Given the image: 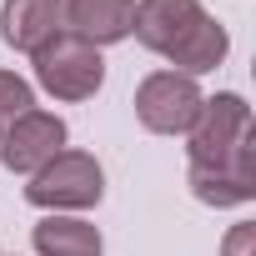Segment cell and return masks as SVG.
<instances>
[{
    "label": "cell",
    "mask_w": 256,
    "mask_h": 256,
    "mask_svg": "<svg viewBox=\"0 0 256 256\" xmlns=\"http://www.w3.org/2000/svg\"><path fill=\"white\" fill-rule=\"evenodd\" d=\"M100 196H106V171L86 151H60L26 186V201L40 211H86V206H100Z\"/></svg>",
    "instance_id": "1"
},
{
    "label": "cell",
    "mask_w": 256,
    "mask_h": 256,
    "mask_svg": "<svg viewBox=\"0 0 256 256\" xmlns=\"http://www.w3.org/2000/svg\"><path fill=\"white\" fill-rule=\"evenodd\" d=\"M186 136H191V166H226L231 156L256 146L251 141V106L236 90L211 96V100H201V116Z\"/></svg>",
    "instance_id": "2"
},
{
    "label": "cell",
    "mask_w": 256,
    "mask_h": 256,
    "mask_svg": "<svg viewBox=\"0 0 256 256\" xmlns=\"http://www.w3.org/2000/svg\"><path fill=\"white\" fill-rule=\"evenodd\" d=\"M100 80H106L100 50L76 36H56L46 50H36V86L56 100H90Z\"/></svg>",
    "instance_id": "3"
},
{
    "label": "cell",
    "mask_w": 256,
    "mask_h": 256,
    "mask_svg": "<svg viewBox=\"0 0 256 256\" xmlns=\"http://www.w3.org/2000/svg\"><path fill=\"white\" fill-rule=\"evenodd\" d=\"M201 100L206 96H201V86L191 76L156 70L136 90V116H141L146 131H156V136H186L196 126V116H201Z\"/></svg>",
    "instance_id": "4"
},
{
    "label": "cell",
    "mask_w": 256,
    "mask_h": 256,
    "mask_svg": "<svg viewBox=\"0 0 256 256\" xmlns=\"http://www.w3.org/2000/svg\"><path fill=\"white\" fill-rule=\"evenodd\" d=\"M60 146H66V120L50 116V110H26L0 136V161L10 171H20V176H36L46 161L60 156Z\"/></svg>",
    "instance_id": "5"
},
{
    "label": "cell",
    "mask_w": 256,
    "mask_h": 256,
    "mask_svg": "<svg viewBox=\"0 0 256 256\" xmlns=\"http://www.w3.org/2000/svg\"><path fill=\"white\" fill-rule=\"evenodd\" d=\"M206 20L201 0H136V16H131V30L146 50L156 56H171L196 26Z\"/></svg>",
    "instance_id": "6"
},
{
    "label": "cell",
    "mask_w": 256,
    "mask_h": 256,
    "mask_svg": "<svg viewBox=\"0 0 256 256\" xmlns=\"http://www.w3.org/2000/svg\"><path fill=\"white\" fill-rule=\"evenodd\" d=\"M56 36H66V0H6L0 6V40L36 56Z\"/></svg>",
    "instance_id": "7"
},
{
    "label": "cell",
    "mask_w": 256,
    "mask_h": 256,
    "mask_svg": "<svg viewBox=\"0 0 256 256\" xmlns=\"http://www.w3.org/2000/svg\"><path fill=\"white\" fill-rule=\"evenodd\" d=\"M131 16L136 0H66V36L100 50L131 36Z\"/></svg>",
    "instance_id": "8"
},
{
    "label": "cell",
    "mask_w": 256,
    "mask_h": 256,
    "mask_svg": "<svg viewBox=\"0 0 256 256\" xmlns=\"http://www.w3.org/2000/svg\"><path fill=\"white\" fill-rule=\"evenodd\" d=\"M191 191L206 206H246L256 196V146L226 166H191Z\"/></svg>",
    "instance_id": "9"
},
{
    "label": "cell",
    "mask_w": 256,
    "mask_h": 256,
    "mask_svg": "<svg viewBox=\"0 0 256 256\" xmlns=\"http://www.w3.org/2000/svg\"><path fill=\"white\" fill-rule=\"evenodd\" d=\"M36 251L40 256H100L106 241L90 221H76V216H46L36 221Z\"/></svg>",
    "instance_id": "10"
},
{
    "label": "cell",
    "mask_w": 256,
    "mask_h": 256,
    "mask_svg": "<svg viewBox=\"0 0 256 256\" xmlns=\"http://www.w3.org/2000/svg\"><path fill=\"white\" fill-rule=\"evenodd\" d=\"M226 50H231L226 26H216V20L206 16V20H201V26H196V30H191V36H186V40L166 56V60H171V66H181V76H191V80H196V76L216 70V66L226 60Z\"/></svg>",
    "instance_id": "11"
},
{
    "label": "cell",
    "mask_w": 256,
    "mask_h": 256,
    "mask_svg": "<svg viewBox=\"0 0 256 256\" xmlns=\"http://www.w3.org/2000/svg\"><path fill=\"white\" fill-rule=\"evenodd\" d=\"M26 110H36V90H30V80H20L16 70H0V131H6L10 120H20Z\"/></svg>",
    "instance_id": "12"
},
{
    "label": "cell",
    "mask_w": 256,
    "mask_h": 256,
    "mask_svg": "<svg viewBox=\"0 0 256 256\" xmlns=\"http://www.w3.org/2000/svg\"><path fill=\"white\" fill-rule=\"evenodd\" d=\"M221 256H256V226H251V221H241V226H231V236H226V246H221Z\"/></svg>",
    "instance_id": "13"
}]
</instances>
